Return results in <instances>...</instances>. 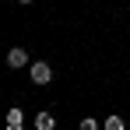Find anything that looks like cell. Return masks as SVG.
Wrapping results in <instances>:
<instances>
[{"label": "cell", "instance_id": "obj_6", "mask_svg": "<svg viewBox=\"0 0 130 130\" xmlns=\"http://www.w3.org/2000/svg\"><path fill=\"white\" fill-rule=\"evenodd\" d=\"M7 127H21V109H11L7 112Z\"/></svg>", "mask_w": 130, "mask_h": 130}, {"label": "cell", "instance_id": "obj_8", "mask_svg": "<svg viewBox=\"0 0 130 130\" xmlns=\"http://www.w3.org/2000/svg\"><path fill=\"white\" fill-rule=\"evenodd\" d=\"M18 4H32V0H18Z\"/></svg>", "mask_w": 130, "mask_h": 130}, {"label": "cell", "instance_id": "obj_2", "mask_svg": "<svg viewBox=\"0 0 130 130\" xmlns=\"http://www.w3.org/2000/svg\"><path fill=\"white\" fill-rule=\"evenodd\" d=\"M7 67H14V70H18V67H28V53H25V49H11V53H7Z\"/></svg>", "mask_w": 130, "mask_h": 130}, {"label": "cell", "instance_id": "obj_4", "mask_svg": "<svg viewBox=\"0 0 130 130\" xmlns=\"http://www.w3.org/2000/svg\"><path fill=\"white\" fill-rule=\"evenodd\" d=\"M102 127L106 130H127V123H123V116H109V120H102Z\"/></svg>", "mask_w": 130, "mask_h": 130}, {"label": "cell", "instance_id": "obj_5", "mask_svg": "<svg viewBox=\"0 0 130 130\" xmlns=\"http://www.w3.org/2000/svg\"><path fill=\"white\" fill-rule=\"evenodd\" d=\"M99 127H102V123H99V120H91V116H85V120L77 123V130H99Z\"/></svg>", "mask_w": 130, "mask_h": 130}, {"label": "cell", "instance_id": "obj_1", "mask_svg": "<svg viewBox=\"0 0 130 130\" xmlns=\"http://www.w3.org/2000/svg\"><path fill=\"white\" fill-rule=\"evenodd\" d=\"M28 74H32L35 85H49V81H53V67L46 63V60H35V63L28 67Z\"/></svg>", "mask_w": 130, "mask_h": 130}, {"label": "cell", "instance_id": "obj_7", "mask_svg": "<svg viewBox=\"0 0 130 130\" xmlns=\"http://www.w3.org/2000/svg\"><path fill=\"white\" fill-rule=\"evenodd\" d=\"M7 130H25V127H7Z\"/></svg>", "mask_w": 130, "mask_h": 130}, {"label": "cell", "instance_id": "obj_3", "mask_svg": "<svg viewBox=\"0 0 130 130\" xmlns=\"http://www.w3.org/2000/svg\"><path fill=\"white\" fill-rule=\"evenodd\" d=\"M53 127H56L53 112H39V116H35V130H53Z\"/></svg>", "mask_w": 130, "mask_h": 130}]
</instances>
